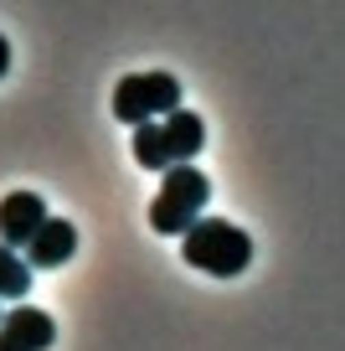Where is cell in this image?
I'll return each mask as SVG.
<instances>
[{
  "label": "cell",
  "mask_w": 345,
  "mask_h": 351,
  "mask_svg": "<svg viewBox=\"0 0 345 351\" xmlns=\"http://www.w3.org/2000/svg\"><path fill=\"white\" fill-rule=\"evenodd\" d=\"M181 258L212 279H232L253 263V238L227 217H196L181 232Z\"/></svg>",
  "instance_id": "cell-1"
},
{
  "label": "cell",
  "mask_w": 345,
  "mask_h": 351,
  "mask_svg": "<svg viewBox=\"0 0 345 351\" xmlns=\"http://www.w3.org/2000/svg\"><path fill=\"white\" fill-rule=\"evenodd\" d=\"M73 253H77V228L67 217H47L42 232L26 243V263L31 269H62Z\"/></svg>",
  "instance_id": "cell-5"
},
{
  "label": "cell",
  "mask_w": 345,
  "mask_h": 351,
  "mask_svg": "<svg viewBox=\"0 0 345 351\" xmlns=\"http://www.w3.org/2000/svg\"><path fill=\"white\" fill-rule=\"evenodd\" d=\"M47 222V207L36 191H11V197L0 202V243L5 248H26V243L42 232Z\"/></svg>",
  "instance_id": "cell-4"
},
{
  "label": "cell",
  "mask_w": 345,
  "mask_h": 351,
  "mask_svg": "<svg viewBox=\"0 0 345 351\" xmlns=\"http://www.w3.org/2000/svg\"><path fill=\"white\" fill-rule=\"evenodd\" d=\"M181 109V83L170 73H129L114 88V119L119 124H155Z\"/></svg>",
  "instance_id": "cell-3"
},
{
  "label": "cell",
  "mask_w": 345,
  "mask_h": 351,
  "mask_svg": "<svg viewBox=\"0 0 345 351\" xmlns=\"http://www.w3.org/2000/svg\"><path fill=\"white\" fill-rule=\"evenodd\" d=\"M206 197H212V181H206L196 165H170L160 197L150 202V228L160 232V238H181V232L201 217Z\"/></svg>",
  "instance_id": "cell-2"
},
{
  "label": "cell",
  "mask_w": 345,
  "mask_h": 351,
  "mask_svg": "<svg viewBox=\"0 0 345 351\" xmlns=\"http://www.w3.org/2000/svg\"><path fill=\"white\" fill-rule=\"evenodd\" d=\"M160 134H165V145H170L175 165H191V155H201V145H206V124H201V114H191V109L165 114Z\"/></svg>",
  "instance_id": "cell-6"
},
{
  "label": "cell",
  "mask_w": 345,
  "mask_h": 351,
  "mask_svg": "<svg viewBox=\"0 0 345 351\" xmlns=\"http://www.w3.org/2000/svg\"><path fill=\"white\" fill-rule=\"evenodd\" d=\"M26 295H31V263L16 248L0 243V300H16V305H21Z\"/></svg>",
  "instance_id": "cell-9"
},
{
  "label": "cell",
  "mask_w": 345,
  "mask_h": 351,
  "mask_svg": "<svg viewBox=\"0 0 345 351\" xmlns=\"http://www.w3.org/2000/svg\"><path fill=\"white\" fill-rule=\"evenodd\" d=\"M0 351H26V346H21V341L11 336V330H0Z\"/></svg>",
  "instance_id": "cell-11"
},
{
  "label": "cell",
  "mask_w": 345,
  "mask_h": 351,
  "mask_svg": "<svg viewBox=\"0 0 345 351\" xmlns=\"http://www.w3.org/2000/svg\"><path fill=\"white\" fill-rule=\"evenodd\" d=\"M134 165H144V171H170V145H165V134H160V119L155 124H140L134 130Z\"/></svg>",
  "instance_id": "cell-8"
},
{
  "label": "cell",
  "mask_w": 345,
  "mask_h": 351,
  "mask_svg": "<svg viewBox=\"0 0 345 351\" xmlns=\"http://www.w3.org/2000/svg\"><path fill=\"white\" fill-rule=\"evenodd\" d=\"M11 73V42H5V36H0V77Z\"/></svg>",
  "instance_id": "cell-10"
},
{
  "label": "cell",
  "mask_w": 345,
  "mask_h": 351,
  "mask_svg": "<svg viewBox=\"0 0 345 351\" xmlns=\"http://www.w3.org/2000/svg\"><path fill=\"white\" fill-rule=\"evenodd\" d=\"M0 320H5V315H0Z\"/></svg>",
  "instance_id": "cell-12"
},
{
  "label": "cell",
  "mask_w": 345,
  "mask_h": 351,
  "mask_svg": "<svg viewBox=\"0 0 345 351\" xmlns=\"http://www.w3.org/2000/svg\"><path fill=\"white\" fill-rule=\"evenodd\" d=\"M0 330H11V336L21 341L26 351H47V346L57 341V320L47 315V310H36V305H16V310H5Z\"/></svg>",
  "instance_id": "cell-7"
}]
</instances>
